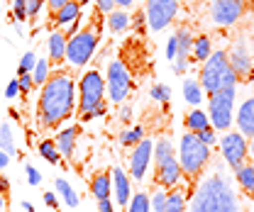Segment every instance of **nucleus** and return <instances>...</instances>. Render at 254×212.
<instances>
[{
	"label": "nucleus",
	"instance_id": "58836bf2",
	"mask_svg": "<svg viewBox=\"0 0 254 212\" xmlns=\"http://www.w3.org/2000/svg\"><path fill=\"white\" fill-rule=\"evenodd\" d=\"M95 10L100 15H110L115 10V0H95Z\"/></svg>",
	"mask_w": 254,
	"mask_h": 212
},
{
	"label": "nucleus",
	"instance_id": "e433bc0d",
	"mask_svg": "<svg viewBox=\"0 0 254 212\" xmlns=\"http://www.w3.org/2000/svg\"><path fill=\"white\" fill-rule=\"evenodd\" d=\"M17 83H20V93L27 95V93L34 88V81H32V73H25V76H17Z\"/></svg>",
	"mask_w": 254,
	"mask_h": 212
},
{
	"label": "nucleus",
	"instance_id": "ea45409f",
	"mask_svg": "<svg viewBox=\"0 0 254 212\" xmlns=\"http://www.w3.org/2000/svg\"><path fill=\"white\" fill-rule=\"evenodd\" d=\"M190 134H193V132H190ZM195 137H198L203 144H208V147L215 142V134H213V129H210V127H208V129H200V132H195Z\"/></svg>",
	"mask_w": 254,
	"mask_h": 212
},
{
	"label": "nucleus",
	"instance_id": "5fc2aeb1",
	"mask_svg": "<svg viewBox=\"0 0 254 212\" xmlns=\"http://www.w3.org/2000/svg\"><path fill=\"white\" fill-rule=\"evenodd\" d=\"M134 0H115V5H120V7H129Z\"/></svg>",
	"mask_w": 254,
	"mask_h": 212
},
{
	"label": "nucleus",
	"instance_id": "20e7f679",
	"mask_svg": "<svg viewBox=\"0 0 254 212\" xmlns=\"http://www.w3.org/2000/svg\"><path fill=\"white\" fill-rule=\"evenodd\" d=\"M198 83H200V91H205L208 95L222 91V88H235L237 86V76L232 73L225 52H215V54L208 56V61H203V71H200Z\"/></svg>",
	"mask_w": 254,
	"mask_h": 212
},
{
	"label": "nucleus",
	"instance_id": "bf43d9fd",
	"mask_svg": "<svg viewBox=\"0 0 254 212\" xmlns=\"http://www.w3.org/2000/svg\"><path fill=\"white\" fill-rule=\"evenodd\" d=\"M176 2H179V0H176Z\"/></svg>",
	"mask_w": 254,
	"mask_h": 212
},
{
	"label": "nucleus",
	"instance_id": "4468645a",
	"mask_svg": "<svg viewBox=\"0 0 254 212\" xmlns=\"http://www.w3.org/2000/svg\"><path fill=\"white\" fill-rule=\"evenodd\" d=\"M227 63L232 68V73L237 76V81H250L254 73V63H252V56L247 52V47L237 44L230 54H227Z\"/></svg>",
	"mask_w": 254,
	"mask_h": 212
},
{
	"label": "nucleus",
	"instance_id": "37998d69",
	"mask_svg": "<svg viewBox=\"0 0 254 212\" xmlns=\"http://www.w3.org/2000/svg\"><path fill=\"white\" fill-rule=\"evenodd\" d=\"M105 112H108V105L103 103V105H98V107H95L93 112H88V115H86V120H83V122H91V120H95V117H103Z\"/></svg>",
	"mask_w": 254,
	"mask_h": 212
},
{
	"label": "nucleus",
	"instance_id": "f3484780",
	"mask_svg": "<svg viewBox=\"0 0 254 212\" xmlns=\"http://www.w3.org/2000/svg\"><path fill=\"white\" fill-rule=\"evenodd\" d=\"M66 34L59 30L49 32V39H47V49H49V63L52 66H57V63H62L66 61Z\"/></svg>",
	"mask_w": 254,
	"mask_h": 212
},
{
	"label": "nucleus",
	"instance_id": "f03ea898",
	"mask_svg": "<svg viewBox=\"0 0 254 212\" xmlns=\"http://www.w3.org/2000/svg\"><path fill=\"white\" fill-rule=\"evenodd\" d=\"M190 212H240L232 183L222 173L203 178L190 195Z\"/></svg>",
	"mask_w": 254,
	"mask_h": 212
},
{
	"label": "nucleus",
	"instance_id": "393cba45",
	"mask_svg": "<svg viewBox=\"0 0 254 212\" xmlns=\"http://www.w3.org/2000/svg\"><path fill=\"white\" fill-rule=\"evenodd\" d=\"M0 152H5L7 156L17 154V149H15V134H12V127L7 122L0 124Z\"/></svg>",
	"mask_w": 254,
	"mask_h": 212
},
{
	"label": "nucleus",
	"instance_id": "a211bd4d",
	"mask_svg": "<svg viewBox=\"0 0 254 212\" xmlns=\"http://www.w3.org/2000/svg\"><path fill=\"white\" fill-rule=\"evenodd\" d=\"M81 17V5L76 2V0H71V2H66L62 10H57L54 15H52V25L54 27H68V25H73L76 20Z\"/></svg>",
	"mask_w": 254,
	"mask_h": 212
},
{
	"label": "nucleus",
	"instance_id": "2f4dec72",
	"mask_svg": "<svg viewBox=\"0 0 254 212\" xmlns=\"http://www.w3.org/2000/svg\"><path fill=\"white\" fill-rule=\"evenodd\" d=\"M184 95H186V100L193 103V105H198L200 103V83L198 81H193V78H186V83H184Z\"/></svg>",
	"mask_w": 254,
	"mask_h": 212
},
{
	"label": "nucleus",
	"instance_id": "c9c22d12",
	"mask_svg": "<svg viewBox=\"0 0 254 212\" xmlns=\"http://www.w3.org/2000/svg\"><path fill=\"white\" fill-rule=\"evenodd\" d=\"M169 95H171L169 86H161V83H157V86L152 88V98H154V100H159V103H169Z\"/></svg>",
	"mask_w": 254,
	"mask_h": 212
},
{
	"label": "nucleus",
	"instance_id": "a19ab883",
	"mask_svg": "<svg viewBox=\"0 0 254 212\" xmlns=\"http://www.w3.org/2000/svg\"><path fill=\"white\" fill-rule=\"evenodd\" d=\"M17 93H20V83H17V78H12V81L7 83V88H5V98H7V100H15Z\"/></svg>",
	"mask_w": 254,
	"mask_h": 212
},
{
	"label": "nucleus",
	"instance_id": "6e6552de",
	"mask_svg": "<svg viewBox=\"0 0 254 212\" xmlns=\"http://www.w3.org/2000/svg\"><path fill=\"white\" fill-rule=\"evenodd\" d=\"M232 107H235V88H222V91L208 95V120H213L215 129H230L232 124Z\"/></svg>",
	"mask_w": 254,
	"mask_h": 212
},
{
	"label": "nucleus",
	"instance_id": "7c9ffc66",
	"mask_svg": "<svg viewBox=\"0 0 254 212\" xmlns=\"http://www.w3.org/2000/svg\"><path fill=\"white\" fill-rule=\"evenodd\" d=\"M190 52H193V56L198 61H208V56L213 54V52H210V37L203 34V37L193 39V49H190Z\"/></svg>",
	"mask_w": 254,
	"mask_h": 212
},
{
	"label": "nucleus",
	"instance_id": "6e6d98bb",
	"mask_svg": "<svg viewBox=\"0 0 254 212\" xmlns=\"http://www.w3.org/2000/svg\"><path fill=\"white\" fill-rule=\"evenodd\" d=\"M22 210H25V212H34V205H32V203H27V200H25V203H22Z\"/></svg>",
	"mask_w": 254,
	"mask_h": 212
},
{
	"label": "nucleus",
	"instance_id": "f257e3e1",
	"mask_svg": "<svg viewBox=\"0 0 254 212\" xmlns=\"http://www.w3.org/2000/svg\"><path fill=\"white\" fill-rule=\"evenodd\" d=\"M39 124L54 129L76 115V81L68 71H52L37 103Z\"/></svg>",
	"mask_w": 254,
	"mask_h": 212
},
{
	"label": "nucleus",
	"instance_id": "49530a36",
	"mask_svg": "<svg viewBox=\"0 0 254 212\" xmlns=\"http://www.w3.org/2000/svg\"><path fill=\"white\" fill-rule=\"evenodd\" d=\"M174 71L176 73H186L189 71V59H174Z\"/></svg>",
	"mask_w": 254,
	"mask_h": 212
},
{
	"label": "nucleus",
	"instance_id": "4d7b16f0",
	"mask_svg": "<svg viewBox=\"0 0 254 212\" xmlns=\"http://www.w3.org/2000/svg\"><path fill=\"white\" fill-rule=\"evenodd\" d=\"M0 210H5V195L0 193Z\"/></svg>",
	"mask_w": 254,
	"mask_h": 212
},
{
	"label": "nucleus",
	"instance_id": "39448f33",
	"mask_svg": "<svg viewBox=\"0 0 254 212\" xmlns=\"http://www.w3.org/2000/svg\"><path fill=\"white\" fill-rule=\"evenodd\" d=\"M100 42V17H95L93 25H86L66 42V61L76 68L86 66L93 59V52Z\"/></svg>",
	"mask_w": 254,
	"mask_h": 212
},
{
	"label": "nucleus",
	"instance_id": "09e8293b",
	"mask_svg": "<svg viewBox=\"0 0 254 212\" xmlns=\"http://www.w3.org/2000/svg\"><path fill=\"white\" fill-rule=\"evenodd\" d=\"M142 22H144V12H137L134 17H129V25H134L137 30H142Z\"/></svg>",
	"mask_w": 254,
	"mask_h": 212
},
{
	"label": "nucleus",
	"instance_id": "4c0bfd02",
	"mask_svg": "<svg viewBox=\"0 0 254 212\" xmlns=\"http://www.w3.org/2000/svg\"><path fill=\"white\" fill-rule=\"evenodd\" d=\"M42 7H44V0H27V20H34Z\"/></svg>",
	"mask_w": 254,
	"mask_h": 212
},
{
	"label": "nucleus",
	"instance_id": "c85d7f7f",
	"mask_svg": "<svg viewBox=\"0 0 254 212\" xmlns=\"http://www.w3.org/2000/svg\"><path fill=\"white\" fill-rule=\"evenodd\" d=\"M49 73H52V63H49V59H37V66H34V71H32L34 86H44L47 78H49Z\"/></svg>",
	"mask_w": 254,
	"mask_h": 212
},
{
	"label": "nucleus",
	"instance_id": "dca6fc26",
	"mask_svg": "<svg viewBox=\"0 0 254 212\" xmlns=\"http://www.w3.org/2000/svg\"><path fill=\"white\" fill-rule=\"evenodd\" d=\"M113 188H115V198L120 203V208L127 210L129 205V198H132V188H129V176H127L123 168H113Z\"/></svg>",
	"mask_w": 254,
	"mask_h": 212
},
{
	"label": "nucleus",
	"instance_id": "0eeeda50",
	"mask_svg": "<svg viewBox=\"0 0 254 212\" xmlns=\"http://www.w3.org/2000/svg\"><path fill=\"white\" fill-rule=\"evenodd\" d=\"M103 95H105V81H103V76L98 73V68L86 71V73L81 76V81H78V93H76L78 105H76V115H78L81 120H86L88 112H93L98 105L105 103Z\"/></svg>",
	"mask_w": 254,
	"mask_h": 212
},
{
	"label": "nucleus",
	"instance_id": "3c124183",
	"mask_svg": "<svg viewBox=\"0 0 254 212\" xmlns=\"http://www.w3.org/2000/svg\"><path fill=\"white\" fill-rule=\"evenodd\" d=\"M0 193H2V195H7V193H10V181H7L2 173H0Z\"/></svg>",
	"mask_w": 254,
	"mask_h": 212
},
{
	"label": "nucleus",
	"instance_id": "6ab92c4d",
	"mask_svg": "<svg viewBox=\"0 0 254 212\" xmlns=\"http://www.w3.org/2000/svg\"><path fill=\"white\" fill-rule=\"evenodd\" d=\"M237 127H240V134L254 137V95L252 98H247V100L240 105V112H237Z\"/></svg>",
	"mask_w": 254,
	"mask_h": 212
},
{
	"label": "nucleus",
	"instance_id": "473e14b6",
	"mask_svg": "<svg viewBox=\"0 0 254 212\" xmlns=\"http://www.w3.org/2000/svg\"><path fill=\"white\" fill-rule=\"evenodd\" d=\"M142 139H144V129H142V127L129 129V132H123V134H120V144H123V147H137Z\"/></svg>",
	"mask_w": 254,
	"mask_h": 212
},
{
	"label": "nucleus",
	"instance_id": "8fccbe9b",
	"mask_svg": "<svg viewBox=\"0 0 254 212\" xmlns=\"http://www.w3.org/2000/svg\"><path fill=\"white\" fill-rule=\"evenodd\" d=\"M98 212H113V203H110V198H108V200H98Z\"/></svg>",
	"mask_w": 254,
	"mask_h": 212
},
{
	"label": "nucleus",
	"instance_id": "b1692460",
	"mask_svg": "<svg viewBox=\"0 0 254 212\" xmlns=\"http://www.w3.org/2000/svg\"><path fill=\"white\" fill-rule=\"evenodd\" d=\"M184 124H186V129H189V132L195 134V132H200V129H208V127H210V120H208V115H205L203 110H193V112L186 115Z\"/></svg>",
	"mask_w": 254,
	"mask_h": 212
},
{
	"label": "nucleus",
	"instance_id": "603ef678",
	"mask_svg": "<svg viewBox=\"0 0 254 212\" xmlns=\"http://www.w3.org/2000/svg\"><path fill=\"white\" fill-rule=\"evenodd\" d=\"M7 163H10V156H7L5 152H0V168H5Z\"/></svg>",
	"mask_w": 254,
	"mask_h": 212
},
{
	"label": "nucleus",
	"instance_id": "4be33fe9",
	"mask_svg": "<svg viewBox=\"0 0 254 212\" xmlns=\"http://www.w3.org/2000/svg\"><path fill=\"white\" fill-rule=\"evenodd\" d=\"M174 37H176V59H189L190 49H193V37H190V32L186 30V27H181Z\"/></svg>",
	"mask_w": 254,
	"mask_h": 212
},
{
	"label": "nucleus",
	"instance_id": "9b49d317",
	"mask_svg": "<svg viewBox=\"0 0 254 212\" xmlns=\"http://www.w3.org/2000/svg\"><path fill=\"white\" fill-rule=\"evenodd\" d=\"M222 159L230 163V168H240L242 163H247V139L240 132H227L225 139L220 142Z\"/></svg>",
	"mask_w": 254,
	"mask_h": 212
},
{
	"label": "nucleus",
	"instance_id": "a878e982",
	"mask_svg": "<svg viewBox=\"0 0 254 212\" xmlns=\"http://www.w3.org/2000/svg\"><path fill=\"white\" fill-rule=\"evenodd\" d=\"M164 212H186L184 190H171V193L164 198Z\"/></svg>",
	"mask_w": 254,
	"mask_h": 212
},
{
	"label": "nucleus",
	"instance_id": "aec40b11",
	"mask_svg": "<svg viewBox=\"0 0 254 212\" xmlns=\"http://www.w3.org/2000/svg\"><path fill=\"white\" fill-rule=\"evenodd\" d=\"M110 190H113V176L108 171H98L93 178H91V193H93L95 203L98 200H108L110 198Z\"/></svg>",
	"mask_w": 254,
	"mask_h": 212
},
{
	"label": "nucleus",
	"instance_id": "cd10ccee",
	"mask_svg": "<svg viewBox=\"0 0 254 212\" xmlns=\"http://www.w3.org/2000/svg\"><path fill=\"white\" fill-rule=\"evenodd\" d=\"M54 188L62 193L64 203H66L68 208H78V195H76V190H73L68 183L64 181V178H57V181H54Z\"/></svg>",
	"mask_w": 254,
	"mask_h": 212
},
{
	"label": "nucleus",
	"instance_id": "7ed1b4c3",
	"mask_svg": "<svg viewBox=\"0 0 254 212\" xmlns=\"http://www.w3.org/2000/svg\"><path fill=\"white\" fill-rule=\"evenodd\" d=\"M210 161V147L203 144L195 134H184L181 137V149H179V163H181V173L186 178V198L193 195V190L198 188V183L203 181V171Z\"/></svg>",
	"mask_w": 254,
	"mask_h": 212
},
{
	"label": "nucleus",
	"instance_id": "a18cd8bd",
	"mask_svg": "<svg viewBox=\"0 0 254 212\" xmlns=\"http://www.w3.org/2000/svg\"><path fill=\"white\" fill-rule=\"evenodd\" d=\"M44 203H47L54 212H59V200H57V195H54V193H49V190H47V193H44Z\"/></svg>",
	"mask_w": 254,
	"mask_h": 212
},
{
	"label": "nucleus",
	"instance_id": "f8f14e48",
	"mask_svg": "<svg viewBox=\"0 0 254 212\" xmlns=\"http://www.w3.org/2000/svg\"><path fill=\"white\" fill-rule=\"evenodd\" d=\"M245 5L242 0H210V20L218 27H230L240 20Z\"/></svg>",
	"mask_w": 254,
	"mask_h": 212
},
{
	"label": "nucleus",
	"instance_id": "864d4df0",
	"mask_svg": "<svg viewBox=\"0 0 254 212\" xmlns=\"http://www.w3.org/2000/svg\"><path fill=\"white\" fill-rule=\"evenodd\" d=\"M247 159H252V163H254V137H252V142L247 144Z\"/></svg>",
	"mask_w": 254,
	"mask_h": 212
},
{
	"label": "nucleus",
	"instance_id": "1a4fd4ad",
	"mask_svg": "<svg viewBox=\"0 0 254 212\" xmlns=\"http://www.w3.org/2000/svg\"><path fill=\"white\" fill-rule=\"evenodd\" d=\"M108 93H110V100L115 105L125 103L127 95L132 93V76L127 71V66L123 61H110L108 66Z\"/></svg>",
	"mask_w": 254,
	"mask_h": 212
},
{
	"label": "nucleus",
	"instance_id": "c03bdc74",
	"mask_svg": "<svg viewBox=\"0 0 254 212\" xmlns=\"http://www.w3.org/2000/svg\"><path fill=\"white\" fill-rule=\"evenodd\" d=\"M66 2H71V0H44V5L49 7V12H52V15H54L57 10H62Z\"/></svg>",
	"mask_w": 254,
	"mask_h": 212
},
{
	"label": "nucleus",
	"instance_id": "423d86ee",
	"mask_svg": "<svg viewBox=\"0 0 254 212\" xmlns=\"http://www.w3.org/2000/svg\"><path fill=\"white\" fill-rule=\"evenodd\" d=\"M152 159H154V183L157 185H161V188H174L176 183L184 178L181 163L174 156V147H171L169 139H159L157 144H154Z\"/></svg>",
	"mask_w": 254,
	"mask_h": 212
},
{
	"label": "nucleus",
	"instance_id": "72a5a7b5",
	"mask_svg": "<svg viewBox=\"0 0 254 212\" xmlns=\"http://www.w3.org/2000/svg\"><path fill=\"white\" fill-rule=\"evenodd\" d=\"M34 66H37V54H34V52H27V54H22V59H20V66H17V76L32 73V71H34Z\"/></svg>",
	"mask_w": 254,
	"mask_h": 212
},
{
	"label": "nucleus",
	"instance_id": "5701e85b",
	"mask_svg": "<svg viewBox=\"0 0 254 212\" xmlns=\"http://www.w3.org/2000/svg\"><path fill=\"white\" fill-rule=\"evenodd\" d=\"M105 17H108V30L113 32V34H120V32H125L129 27V15H127L125 10H113Z\"/></svg>",
	"mask_w": 254,
	"mask_h": 212
},
{
	"label": "nucleus",
	"instance_id": "f704fd0d",
	"mask_svg": "<svg viewBox=\"0 0 254 212\" xmlns=\"http://www.w3.org/2000/svg\"><path fill=\"white\" fill-rule=\"evenodd\" d=\"M12 20L20 25L27 20V0H15V10H12Z\"/></svg>",
	"mask_w": 254,
	"mask_h": 212
},
{
	"label": "nucleus",
	"instance_id": "de8ad7c7",
	"mask_svg": "<svg viewBox=\"0 0 254 212\" xmlns=\"http://www.w3.org/2000/svg\"><path fill=\"white\" fill-rule=\"evenodd\" d=\"M166 59H169V61L176 59V37H171V39H169V47H166Z\"/></svg>",
	"mask_w": 254,
	"mask_h": 212
},
{
	"label": "nucleus",
	"instance_id": "79ce46f5",
	"mask_svg": "<svg viewBox=\"0 0 254 212\" xmlns=\"http://www.w3.org/2000/svg\"><path fill=\"white\" fill-rule=\"evenodd\" d=\"M25 171H27V181H30V185H39V183H42V176H39V171H37L34 166H27Z\"/></svg>",
	"mask_w": 254,
	"mask_h": 212
},
{
	"label": "nucleus",
	"instance_id": "ddd939ff",
	"mask_svg": "<svg viewBox=\"0 0 254 212\" xmlns=\"http://www.w3.org/2000/svg\"><path fill=\"white\" fill-rule=\"evenodd\" d=\"M152 152H154V144H152V139L147 137V139H142V142L134 147V152L129 154V173H132L134 181H142V178H144L147 166H149V161H152Z\"/></svg>",
	"mask_w": 254,
	"mask_h": 212
},
{
	"label": "nucleus",
	"instance_id": "bb28decb",
	"mask_svg": "<svg viewBox=\"0 0 254 212\" xmlns=\"http://www.w3.org/2000/svg\"><path fill=\"white\" fill-rule=\"evenodd\" d=\"M39 154H42V159H44V161H49L52 166H57V163L62 161V156H59V149H57L54 139H42V142H39Z\"/></svg>",
	"mask_w": 254,
	"mask_h": 212
},
{
	"label": "nucleus",
	"instance_id": "9d476101",
	"mask_svg": "<svg viewBox=\"0 0 254 212\" xmlns=\"http://www.w3.org/2000/svg\"><path fill=\"white\" fill-rule=\"evenodd\" d=\"M179 2L176 0H147V22L154 32L166 30L176 17Z\"/></svg>",
	"mask_w": 254,
	"mask_h": 212
},
{
	"label": "nucleus",
	"instance_id": "412c9836",
	"mask_svg": "<svg viewBox=\"0 0 254 212\" xmlns=\"http://www.w3.org/2000/svg\"><path fill=\"white\" fill-rule=\"evenodd\" d=\"M235 176H237V183L242 185V190L254 200V163L252 161L242 163V166L235 171Z\"/></svg>",
	"mask_w": 254,
	"mask_h": 212
},
{
	"label": "nucleus",
	"instance_id": "2eb2a0df",
	"mask_svg": "<svg viewBox=\"0 0 254 212\" xmlns=\"http://www.w3.org/2000/svg\"><path fill=\"white\" fill-rule=\"evenodd\" d=\"M78 134H81V127H78V124H68V127H64L62 132L57 134L54 144H57V149H59V156L71 159V156L76 154V139H78Z\"/></svg>",
	"mask_w": 254,
	"mask_h": 212
},
{
	"label": "nucleus",
	"instance_id": "13d9d810",
	"mask_svg": "<svg viewBox=\"0 0 254 212\" xmlns=\"http://www.w3.org/2000/svg\"><path fill=\"white\" fill-rule=\"evenodd\" d=\"M76 2H78V5H81V7H86V5H88V2H91V0H76Z\"/></svg>",
	"mask_w": 254,
	"mask_h": 212
},
{
	"label": "nucleus",
	"instance_id": "c756f323",
	"mask_svg": "<svg viewBox=\"0 0 254 212\" xmlns=\"http://www.w3.org/2000/svg\"><path fill=\"white\" fill-rule=\"evenodd\" d=\"M125 212H152V203H149V195L147 193H134L129 198V205Z\"/></svg>",
	"mask_w": 254,
	"mask_h": 212
}]
</instances>
